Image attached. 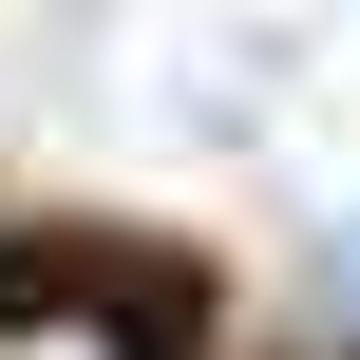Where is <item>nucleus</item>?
<instances>
[{
	"instance_id": "1",
	"label": "nucleus",
	"mask_w": 360,
	"mask_h": 360,
	"mask_svg": "<svg viewBox=\"0 0 360 360\" xmlns=\"http://www.w3.org/2000/svg\"><path fill=\"white\" fill-rule=\"evenodd\" d=\"M0 360H152V342H133V304H76V285H19V304H0Z\"/></svg>"
}]
</instances>
